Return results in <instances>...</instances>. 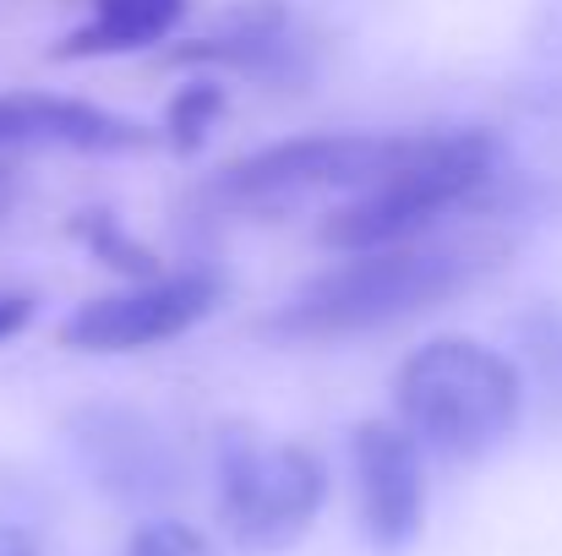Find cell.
I'll list each match as a JSON object with an SVG mask.
<instances>
[{
  "label": "cell",
  "mask_w": 562,
  "mask_h": 556,
  "mask_svg": "<svg viewBox=\"0 0 562 556\" xmlns=\"http://www.w3.org/2000/svg\"><path fill=\"white\" fill-rule=\"evenodd\" d=\"M71 442H77L93 486L126 508L159 502L176 486V458H170L165 436L132 409H82L71 425Z\"/></svg>",
  "instance_id": "cell-9"
},
{
  "label": "cell",
  "mask_w": 562,
  "mask_h": 556,
  "mask_svg": "<svg viewBox=\"0 0 562 556\" xmlns=\"http://www.w3.org/2000/svg\"><path fill=\"white\" fill-rule=\"evenodd\" d=\"M497 137L486 132H437L420 137V148L387 170L376 185L356 191L350 202H339L323 218V246L334 251H376V246H398L426 235L442 213H459L475 191H486L497 175Z\"/></svg>",
  "instance_id": "cell-3"
},
{
  "label": "cell",
  "mask_w": 562,
  "mask_h": 556,
  "mask_svg": "<svg viewBox=\"0 0 562 556\" xmlns=\"http://www.w3.org/2000/svg\"><path fill=\"white\" fill-rule=\"evenodd\" d=\"M224 88L218 82H191L181 88L176 99H170V115H165V137H170V148L176 154H196L202 148V137L213 132V121L224 115Z\"/></svg>",
  "instance_id": "cell-13"
},
{
  "label": "cell",
  "mask_w": 562,
  "mask_h": 556,
  "mask_svg": "<svg viewBox=\"0 0 562 556\" xmlns=\"http://www.w3.org/2000/svg\"><path fill=\"white\" fill-rule=\"evenodd\" d=\"M503 257H508V235H497V229L415 235V240H398V246L350 251V262H339L334 273L306 284L295 300H284L262 322V339H273V344L367 339V333L409 322L431 306L459 300L492 268H503Z\"/></svg>",
  "instance_id": "cell-1"
},
{
  "label": "cell",
  "mask_w": 562,
  "mask_h": 556,
  "mask_svg": "<svg viewBox=\"0 0 562 556\" xmlns=\"http://www.w3.org/2000/svg\"><path fill=\"white\" fill-rule=\"evenodd\" d=\"M170 66H224V71H246V77H262V82H295L306 66H301V49L290 44V11L279 0H246L235 5L218 33L207 38H191L176 44L165 55Z\"/></svg>",
  "instance_id": "cell-10"
},
{
  "label": "cell",
  "mask_w": 562,
  "mask_h": 556,
  "mask_svg": "<svg viewBox=\"0 0 562 556\" xmlns=\"http://www.w3.org/2000/svg\"><path fill=\"white\" fill-rule=\"evenodd\" d=\"M328 502V469L306 442H273L246 425L218 442V524L240 552H290Z\"/></svg>",
  "instance_id": "cell-5"
},
{
  "label": "cell",
  "mask_w": 562,
  "mask_h": 556,
  "mask_svg": "<svg viewBox=\"0 0 562 556\" xmlns=\"http://www.w3.org/2000/svg\"><path fill=\"white\" fill-rule=\"evenodd\" d=\"M71 235L93 251V262H104V268L126 273L132 284H143V279H159V273H165L159 251H154V246H143V240H132L110 213H77V218H71Z\"/></svg>",
  "instance_id": "cell-12"
},
{
  "label": "cell",
  "mask_w": 562,
  "mask_h": 556,
  "mask_svg": "<svg viewBox=\"0 0 562 556\" xmlns=\"http://www.w3.org/2000/svg\"><path fill=\"white\" fill-rule=\"evenodd\" d=\"M361 530L382 556L409 552L426 530V447L404 420H367L350 442Z\"/></svg>",
  "instance_id": "cell-7"
},
{
  "label": "cell",
  "mask_w": 562,
  "mask_h": 556,
  "mask_svg": "<svg viewBox=\"0 0 562 556\" xmlns=\"http://www.w3.org/2000/svg\"><path fill=\"white\" fill-rule=\"evenodd\" d=\"M27 322H33V300L27 295H0V344L16 339Z\"/></svg>",
  "instance_id": "cell-16"
},
{
  "label": "cell",
  "mask_w": 562,
  "mask_h": 556,
  "mask_svg": "<svg viewBox=\"0 0 562 556\" xmlns=\"http://www.w3.org/2000/svg\"><path fill=\"white\" fill-rule=\"evenodd\" d=\"M187 16V0H93V16L60 38V60H93V55H126L148 49L176 33Z\"/></svg>",
  "instance_id": "cell-11"
},
{
  "label": "cell",
  "mask_w": 562,
  "mask_h": 556,
  "mask_svg": "<svg viewBox=\"0 0 562 556\" xmlns=\"http://www.w3.org/2000/svg\"><path fill=\"white\" fill-rule=\"evenodd\" d=\"M218 300H224V284L207 268L159 273L121 295H99V300L77 306L60 322V344L82 350V355H137V350H154V344L191 333Z\"/></svg>",
  "instance_id": "cell-6"
},
{
  "label": "cell",
  "mask_w": 562,
  "mask_h": 556,
  "mask_svg": "<svg viewBox=\"0 0 562 556\" xmlns=\"http://www.w3.org/2000/svg\"><path fill=\"white\" fill-rule=\"evenodd\" d=\"M148 126L66 93H0V154L66 148V154H143Z\"/></svg>",
  "instance_id": "cell-8"
},
{
  "label": "cell",
  "mask_w": 562,
  "mask_h": 556,
  "mask_svg": "<svg viewBox=\"0 0 562 556\" xmlns=\"http://www.w3.org/2000/svg\"><path fill=\"white\" fill-rule=\"evenodd\" d=\"M16 191H22V175H16V164H11V154H0V218L16 207Z\"/></svg>",
  "instance_id": "cell-18"
},
{
  "label": "cell",
  "mask_w": 562,
  "mask_h": 556,
  "mask_svg": "<svg viewBox=\"0 0 562 556\" xmlns=\"http://www.w3.org/2000/svg\"><path fill=\"white\" fill-rule=\"evenodd\" d=\"M126 556H218V552H213V541L202 530H191L181 519H148V524L132 530Z\"/></svg>",
  "instance_id": "cell-14"
},
{
  "label": "cell",
  "mask_w": 562,
  "mask_h": 556,
  "mask_svg": "<svg viewBox=\"0 0 562 556\" xmlns=\"http://www.w3.org/2000/svg\"><path fill=\"white\" fill-rule=\"evenodd\" d=\"M420 137L398 132H323L257 148L207 181V202L229 213H290L323 191H367L398 170Z\"/></svg>",
  "instance_id": "cell-4"
},
{
  "label": "cell",
  "mask_w": 562,
  "mask_h": 556,
  "mask_svg": "<svg viewBox=\"0 0 562 556\" xmlns=\"http://www.w3.org/2000/svg\"><path fill=\"white\" fill-rule=\"evenodd\" d=\"M393 398L426 453L475 464L514 436L525 415V376L475 339H431L398 366Z\"/></svg>",
  "instance_id": "cell-2"
},
{
  "label": "cell",
  "mask_w": 562,
  "mask_h": 556,
  "mask_svg": "<svg viewBox=\"0 0 562 556\" xmlns=\"http://www.w3.org/2000/svg\"><path fill=\"white\" fill-rule=\"evenodd\" d=\"M525 339H530V355H536V366L547 376L552 398L562 404V311L558 306H547L541 317H530L525 322Z\"/></svg>",
  "instance_id": "cell-15"
},
{
  "label": "cell",
  "mask_w": 562,
  "mask_h": 556,
  "mask_svg": "<svg viewBox=\"0 0 562 556\" xmlns=\"http://www.w3.org/2000/svg\"><path fill=\"white\" fill-rule=\"evenodd\" d=\"M0 556H38V546H33L27 530H16V524L0 519Z\"/></svg>",
  "instance_id": "cell-17"
}]
</instances>
